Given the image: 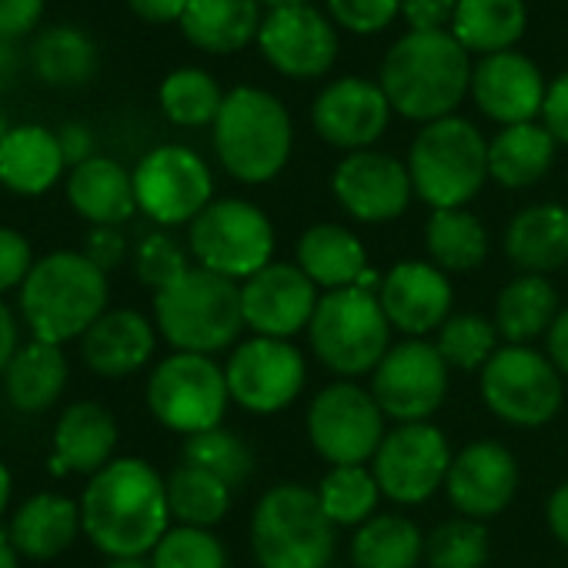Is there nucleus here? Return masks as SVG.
Returning a JSON list of instances; mask_svg holds the SVG:
<instances>
[{
    "label": "nucleus",
    "mask_w": 568,
    "mask_h": 568,
    "mask_svg": "<svg viewBox=\"0 0 568 568\" xmlns=\"http://www.w3.org/2000/svg\"><path fill=\"white\" fill-rule=\"evenodd\" d=\"M108 312V274L78 251H54L34 261L24 288L21 315L38 342L64 345Z\"/></svg>",
    "instance_id": "nucleus-3"
},
{
    "label": "nucleus",
    "mask_w": 568,
    "mask_h": 568,
    "mask_svg": "<svg viewBox=\"0 0 568 568\" xmlns=\"http://www.w3.org/2000/svg\"><path fill=\"white\" fill-rule=\"evenodd\" d=\"M541 118H545V128L551 131V138L568 144V71L551 81V88L545 94Z\"/></svg>",
    "instance_id": "nucleus-52"
},
{
    "label": "nucleus",
    "mask_w": 568,
    "mask_h": 568,
    "mask_svg": "<svg viewBox=\"0 0 568 568\" xmlns=\"http://www.w3.org/2000/svg\"><path fill=\"white\" fill-rule=\"evenodd\" d=\"M332 191L338 204L365 221V224H385L405 214L415 187L408 168L378 151H352L332 174Z\"/></svg>",
    "instance_id": "nucleus-19"
},
{
    "label": "nucleus",
    "mask_w": 568,
    "mask_h": 568,
    "mask_svg": "<svg viewBox=\"0 0 568 568\" xmlns=\"http://www.w3.org/2000/svg\"><path fill=\"white\" fill-rule=\"evenodd\" d=\"M154 325L131 308L104 312L81 338V355L101 378H128L141 372L154 355Z\"/></svg>",
    "instance_id": "nucleus-25"
},
{
    "label": "nucleus",
    "mask_w": 568,
    "mask_h": 568,
    "mask_svg": "<svg viewBox=\"0 0 568 568\" xmlns=\"http://www.w3.org/2000/svg\"><path fill=\"white\" fill-rule=\"evenodd\" d=\"M558 318V295L545 274H518L495 302V328L508 345H528Z\"/></svg>",
    "instance_id": "nucleus-34"
},
{
    "label": "nucleus",
    "mask_w": 568,
    "mask_h": 568,
    "mask_svg": "<svg viewBox=\"0 0 568 568\" xmlns=\"http://www.w3.org/2000/svg\"><path fill=\"white\" fill-rule=\"evenodd\" d=\"M14 355H18V322H14L11 308L0 302V375L8 372Z\"/></svg>",
    "instance_id": "nucleus-57"
},
{
    "label": "nucleus",
    "mask_w": 568,
    "mask_h": 568,
    "mask_svg": "<svg viewBox=\"0 0 568 568\" xmlns=\"http://www.w3.org/2000/svg\"><path fill=\"white\" fill-rule=\"evenodd\" d=\"M525 4L521 0H458L452 34L465 51L485 58L511 51L525 34Z\"/></svg>",
    "instance_id": "nucleus-35"
},
{
    "label": "nucleus",
    "mask_w": 568,
    "mask_h": 568,
    "mask_svg": "<svg viewBox=\"0 0 568 568\" xmlns=\"http://www.w3.org/2000/svg\"><path fill=\"white\" fill-rule=\"evenodd\" d=\"M134 267H138V277L148 284V288H154V292L171 288V284H174L181 274L191 271L184 247H181L171 234H164V231H154V234H148V237L138 244Z\"/></svg>",
    "instance_id": "nucleus-46"
},
{
    "label": "nucleus",
    "mask_w": 568,
    "mask_h": 568,
    "mask_svg": "<svg viewBox=\"0 0 568 568\" xmlns=\"http://www.w3.org/2000/svg\"><path fill=\"white\" fill-rule=\"evenodd\" d=\"M257 4H267V8H288V4H308V0H257Z\"/></svg>",
    "instance_id": "nucleus-62"
},
{
    "label": "nucleus",
    "mask_w": 568,
    "mask_h": 568,
    "mask_svg": "<svg viewBox=\"0 0 568 568\" xmlns=\"http://www.w3.org/2000/svg\"><path fill=\"white\" fill-rule=\"evenodd\" d=\"M292 118L284 104L261 88H234L224 94L214 121V151L224 171L244 184L277 178L292 158Z\"/></svg>",
    "instance_id": "nucleus-5"
},
{
    "label": "nucleus",
    "mask_w": 568,
    "mask_h": 568,
    "mask_svg": "<svg viewBox=\"0 0 568 568\" xmlns=\"http://www.w3.org/2000/svg\"><path fill=\"white\" fill-rule=\"evenodd\" d=\"M555 138L545 124H511L488 144V178L501 187H531L541 181L555 161Z\"/></svg>",
    "instance_id": "nucleus-33"
},
{
    "label": "nucleus",
    "mask_w": 568,
    "mask_h": 568,
    "mask_svg": "<svg viewBox=\"0 0 568 568\" xmlns=\"http://www.w3.org/2000/svg\"><path fill=\"white\" fill-rule=\"evenodd\" d=\"M545 81L541 71L515 51L481 58V64L471 68V98L478 111L505 128L511 124H531L545 108Z\"/></svg>",
    "instance_id": "nucleus-23"
},
{
    "label": "nucleus",
    "mask_w": 568,
    "mask_h": 568,
    "mask_svg": "<svg viewBox=\"0 0 568 568\" xmlns=\"http://www.w3.org/2000/svg\"><path fill=\"white\" fill-rule=\"evenodd\" d=\"M211 191L207 164L181 144L154 148L134 171L138 207L158 224L194 221L211 204Z\"/></svg>",
    "instance_id": "nucleus-16"
},
{
    "label": "nucleus",
    "mask_w": 568,
    "mask_h": 568,
    "mask_svg": "<svg viewBox=\"0 0 568 568\" xmlns=\"http://www.w3.org/2000/svg\"><path fill=\"white\" fill-rule=\"evenodd\" d=\"M18 74V51L11 44V38L0 34V88H8Z\"/></svg>",
    "instance_id": "nucleus-58"
},
{
    "label": "nucleus",
    "mask_w": 568,
    "mask_h": 568,
    "mask_svg": "<svg viewBox=\"0 0 568 568\" xmlns=\"http://www.w3.org/2000/svg\"><path fill=\"white\" fill-rule=\"evenodd\" d=\"M128 4L148 24H171V21L181 24L187 11V0H128Z\"/></svg>",
    "instance_id": "nucleus-53"
},
{
    "label": "nucleus",
    "mask_w": 568,
    "mask_h": 568,
    "mask_svg": "<svg viewBox=\"0 0 568 568\" xmlns=\"http://www.w3.org/2000/svg\"><path fill=\"white\" fill-rule=\"evenodd\" d=\"M505 254L528 274H545L568 264V207L531 204L505 227Z\"/></svg>",
    "instance_id": "nucleus-28"
},
{
    "label": "nucleus",
    "mask_w": 568,
    "mask_h": 568,
    "mask_svg": "<svg viewBox=\"0 0 568 568\" xmlns=\"http://www.w3.org/2000/svg\"><path fill=\"white\" fill-rule=\"evenodd\" d=\"M458 0H402V14L412 31H445L452 24Z\"/></svg>",
    "instance_id": "nucleus-49"
},
{
    "label": "nucleus",
    "mask_w": 568,
    "mask_h": 568,
    "mask_svg": "<svg viewBox=\"0 0 568 568\" xmlns=\"http://www.w3.org/2000/svg\"><path fill=\"white\" fill-rule=\"evenodd\" d=\"M425 561L432 568H481L488 561V531L475 518L442 521L425 538Z\"/></svg>",
    "instance_id": "nucleus-44"
},
{
    "label": "nucleus",
    "mask_w": 568,
    "mask_h": 568,
    "mask_svg": "<svg viewBox=\"0 0 568 568\" xmlns=\"http://www.w3.org/2000/svg\"><path fill=\"white\" fill-rule=\"evenodd\" d=\"M104 568H154V565L144 561V558H111Z\"/></svg>",
    "instance_id": "nucleus-61"
},
{
    "label": "nucleus",
    "mask_w": 568,
    "mask_h": 568,
    "mask_svg": "<svg viewBox=\"0 0 568 568\" xmlns=\"http://www.w3.org/2000/svg\"><path fill=\"white\" fill-rule=\"evenodd\" d=\"M231 392L224 368L211 355L174 352L168 355L148 382V408L151 415L171 428L187 435L217 428L227 412Z\"/></svg>",
    "instance_id": "nucleus-9"
},
{
    "label": "nucleus",
    "mask_w": 568,
    "mask_h": 568,
    "mask_svg": "<svg viewBox=\"0 0 568 568\" xmlns=\"http://www.w3.org/2000/svg\"><path fill=\"white\" fill-rule=\"evenodd\" d=\"M68 201L94 227H118L138 211L134 174L111 158H91L71 171Z\"/></svg>",
    "instance_id": "nucleus-27"
},
{
    "label": "nucleus",
    "mask_w": 568,
    "mask_h": 568,
    "mask_svg": "<svg viewBox=\"0 0 568 568\" xmlns=\"http://www.w3.org/2000/svg\"><path fill=\"white\" fill-rule=\"evenodd\" d=\"M545 515H548L551 535L568 548V481L558 485V488L551 491V498H548V505H545Z\"/></svg>",
    "instance_id": "nucleus-55"
},
{
    "label": "nucleus",
    "mask_w": 568,
    "mask_h": 568,
    "mask_svg": "<svg viewBox=\"0 0 568 568\" xmlns=\"http://www.w3.org/2000/svg\"><path fill=\"white\" fill-rule=\"evenodd\" d=\"M31 267H34L31 241L14 227H0V295L11 288H24Z\"/></svg>",
    "instance_id": "nucleus-48"
},
{
    "label": "nucleus",
    "mask_w": 568,
    "mask_h": 568,
    "mask_svg": "<svg viewBox=\"0 0 568 568\" xmlns=\"http://www.w3.org/2000/svg\"><path fill=\"white\" fill-rule=\"evenodd\" d=\"M328 14L352 34H378L402 14V0H328Z\"/></svg>",
    "instance_id": "nucleus-47"
},
{
    "label": "nucleus",
    "mask_w": 568,
    "mask_h": 568,
    "mask_svg": "<svg viewBox=\"0 0 568 568\" xmlns=\"http://www.w3.org/2000/svg\"><path fill=\"white\" fill-rule=\"evenodd\" d=\"M548 358L568 378V308L558 312L555 325L548 328Z\"/></svg>",
    "instance_id": "nucleus-56"
},
{
    "label": "nucleus",
    "mask_w": 568,
    "mask_h": 568,
    "mask_svg": "<svg viewBox=\"0 0 568 568\" xmlns=\"http://www.w3.org/2000/svg\"><path fill=\"white\" fill-rule=\"evenodd\" d=\"M124 251H128V241H124V234L118 231V227H94L91 234H88V261L94 264V267H101L104 274L108 271H114L121 261H124Z\"/></svg>",
    "instance_id": "nucleus-50"
},
{
    "label": "nucleus",
    "mask_w": 568,
    "mask_h": 568,
    "mask_svg": "<svg viewBox=\"0 0 568 568\" xmlns=\"http://www.w3.org/2000/svg\"><path fill=\"white\" fill-rule=\"evenodd\" d=\"M257 48L264 61L284 78H322L338 58L335 28L312 4L271 8L257 31Z\"/></svg>",
    "instance_id": "nucleus-18"
},
{
    "label": "nucleus",
    "mask_w": 568,
    "mask_h": 568,
    "mask_svg": "<svg viewBox=\"0 0 568 568\" xmlns=\"http://www.w3.org/2000/svg\"><path fill=\"white\" fill-rule=\"evenodd\" d=\"M164 485H168L171 518H178L181 525H191V528L217 525L227 515L231 498H234V491L221 478H214L211 471L194 468V465H178L164 478Z\"/></svg>",
    "instance_id": "nucleus-38"
},
{
    "label": "nucleus",
    "mask_w": 568,
    "mask_h": 568,
    "mask_svg": "<svg viewBox=\"0 0 568 568\" xmlns=\"http://www.w3.org/2000/svg\"><path fill=\"white\" fill-rule=\"evenodd\" d=\"M422 558L425 535L405 515H375L352 538L355 568H418Z\"/></svg>",
    "instance_id": "nucleus-36"
},
{
    "label": "nucleus",
    "mask_w": 568,
    "mask_h": 568,
    "mask_svg": "<svg viewBox=\"0 0 568 568\" xmlns=\"http://www.w3.org/2000/svg\"><path fill=\"white\" fill-rule=\"evenodd\" d=\"M385 412L375 395L355 382H335L315 395L308 408L312 448L328 465H365L385 442Z\"/></svg>",
    "instance_id": "nucleus-12"
},
{
    "label": "nucleus",
    "mask_w": 568,
    "mask_h": 568,
    "mask_svg": "<svg viewBox=\"0 0 568 568\" xmlns=\"http://www.w3.org/2000/svg\"><path fill=\"white\" fill-rule=\"evenodd\" d=\"M448 372L452 368L435 345L412 338L388 348V355L372 372L368 392L388 418H395L398 425H415L428 422L445 405Z\"/></svg>",
    "instance_id": "nucleus-13"
},
{
    "label": "nucleus",
    "mask_w": 568,
    "mask_h": 568,
    "mask_svg": "<svg viewBox=\"0 0 568 568\" xmlns=\"http://www.w3.org/2000/svg\"><path fill=\"white\" fill-rule=\"evenodd\" d=\"M257 0H187L184 38L207 54H234L261 31Z\"/></svg>",
    "instance_id": "nucleus-31"
},
{
    "label": "nucleus",
    "mask_w": 568,
    "mask_h": 568,
    "mask_svg": "<svg viewBox=\"0 0 568 568\" xmlns=\"http://www.w3.org/2000/svg\"><path fill=\"white\" fill-rule=\"evenodd\" d=\"M388 118L392 104L382 84L362 78H342L328 84L312 108V124L318 138L342 151H368L385 134Z\"/></svg>",
    "instance_id": "nucleus-20"
},
{
    "label": "nucleus",
    "mask_w": 568,
    "mask_h": 568,
    "mask_svg": "<svg viewBox=\"0 0 568 568\" xmlns=\"http://www.w3.org/2000/svg\"><path fill=\"white\" fill-rule=\"evenodd\" d=\"M438 355L448 368L458 372H481L491 355L498 352V328L481 315H452L435 338Z\"/></svg>",
    "instance_id": "nucleus-43"
},
{
    "label": "nucleus",
    "mask_w": 568,
    "mask_h": 568,
    "mask_svg": "<svg viewBox=\"0 0 568 568\" xmlns=\"http://www.w3.org/2000/svg\"><path fill=\"white\" fill-rule=\"evenodd\" d=\"M11 488H14V481H11V468L0 462V515L8 511V505H11Z\"/></svg>",
    "instance_id": "nucleus-60"
},
{
    "label": "nucleus",
    "mask_w": 568,
    "mask_h": 568,
    "mask_svg": "<svg viewBox=\"0 0 568 568\" xmlns=\"http://www.w3.org/2000/svg\"><path fill=\"white\" fill-rule=\"evenodd\" d=\"M58 141H61V151H64V161L68 164H84V161H91L94 154V138H91V131L84 128V124H64L61 131H58Z\"/></svg>",
    "instance_id": "nucleus-54"
},
{
    "label": "nucleus",
    "mask_w": 568,
    "mask_h": 568,
    "mask_svg": "<svg viewBox=\"0 0 568 568\" xmlns=\"http://www.w3.org/2000/svg\"><path fill=\"white\" fill-rule=\"evenodd\" d=\"M11 134V128H8V121H4V114H0V144H4V138Z\"/></svg>",
    "instance_id": "nucleus-63"
},
{
    "label": "nucleus",
    "mask_w": 568,
    "mask_h": 568,
    "mask_svg": "<svg viewBox=\"0 0 568 568\" xmlns=\"http://www.w3.org/2000/svg\"><path fill=\"white\" fill-rule=\"evenodd\" d=\"M382 91L408 121H442L471 91L468 51L452 31H412L382 64Z\"/></svg>",
    "instance_id": "nucleus-2"
},
{
    "label": "nucleus",
    "mask_w": 568,
    "mask_h": 568,
    "mask_svg": "<svg viewBox=\"0 0 568 568\" xmlns=\"http://www.w3.org/2000/svg\"><path fill=\"white\" fill-rule=\"evenodd\" d=\"M452 458L455 455L445 432L428 422H415L385 435L378 455L372 458V471L385 498L398 505H422L445 488Z\"/></svg>",
    "instance_id": "nucleus-14"
},
{
    "label": "nucleus",
    "mask_w": 568,
    "mask_h": 568,
    "mask_svg": "<svg viewBox=\"0 0 568 568\" xmlns=\"http://www.w3.org/2000/svg\"><path fill=\"white\" fill-rule=\"evenodd\" d=\"M318 501L325 515L338 525H365L375 518L382 488L372 468L365 465H332V471L318 481Z\"/></svg>",
    "instance_id": "nucleus-40"
},
{
    "label": "nucleus",
    "mask_w": 568,
    "mask_h": 568,
    "mask_svg": "<svg viewBox=\"0 0 568 568\" xmlns=\"http://www.w3.org/2000/svg\"><path fill=\"white\" fill-rule=\"evenodd\" d=\"M118 422L98 402H74L61 412L54 428V475H98L114 462Z\"/></svg>",
    "instance_id": "nucleus-24"
},
{
    "label": "nucleus",
    "mask_w": 568,
    "mask_h": 568,
    "mask_svg": "<svg viewBox=\"0 0 568 568\" xmlns=\"http://www.w3.org/2000/svg\"><path fill=\"white\" fill-rule=\"evenodd\" d=\"M481 398L501 422L538 428L561 408V372L528 345H505L481 368Z\"/></svg>",
    "instance_id": "nucleus-11"
},
{
    "label": "nucleus",
    "mask_w": 568,
    "mask_h": 568,
    "mask_svg": "<svg viewBox=\"0 0 568 568\" xmlns=\"http://www.w3.org/2000/svg\"><path fill=\"white\" fill-rule=\"evenodd\" d=\"M34 68L54 88H78L98 74V51L78 28H51L34 44Z\"/></svg>",
    "instance_id": "nucleus-39"
},
{
    "label": "nucleus",
    "mask_w": 568,
    "mask_h": 568,
    "mask_svg": "<svg viewBox=\"0 0 568 568\" xmlns=\"http://www.w3.org/2000/svg\"><path fill=\"white\" fill-rule=\"evenodd\" d=\"M64 151L58 134L38 124L14 128L0 144V184L18 194H44L64 171Z\"/></svg>",
    "instance_id": "nucleus-29"
},
{
    "label": "nucleus",
    "mask_w": 568,
    "mask_h": 568,
    "mask_svg": "<svg viewBox=\"0 0 568 568\" xmlns=\"http://www.w3.org/2000/svg\"><path fill=\"white\" fill-rule=\"evenodd\" d=\"M0 568H21L18 565V548L11 545L8 531H0Z\"/></svg>",
    "instance_id": "nucleus-59"
},
{
    "label": "nucleus",
    "mask_w": 568,
    "mask_h": 568,
    "mask_svg": "<svg viewBox=\"0 0 568 568\" xmlns=\"http://www.w3.org/2000/svg\"><path fill=\"white\" fill-rule=\"evenodd\" d=\"M64 388H68V358L61 345H48L38 338L18 348V355L4 372L8 402L24 415L48 412L51 405H58Z\"/></svg>",
    "instance_id": "nucleus-32"
},
{
    "label": "nucleus",
    "mask_w": 568,
    "mask_h": 568,
    "mask_svg": "<svg viewBox=\"0 0 568 568\" xmlns=\"http://www.w3.org/2000/svg\"><path fill=\"white\" fill-rule=\"evenodd\" d=\"M298 267L325 292L355 288L368 271L365 244L342 224H315L298 241Z\"/></svg>",
    "instance_id": "nucleus-30"
},
{
    "label": "nucleus",
    "mask_w": 568,
    "mask_h": 568,
    "mask_svg": "<svg viewBox=\"0 0 568 568\" xmlns=\"http://www.w3.org/2000/svg\"><path fill=\"white\" fill-rule=\"evenodd\" d=\"M154 568H224L227 555L224 545L207 528L178 525L168 528V535L151 551Z\"/></svg>",
    "instance_id": "nucleus-45"
},
{
    "label": "nucleus",
    "mask_w": 568,
    "mask_h": 568,
    "mask_svg": "<svg viewBox=\"0 0 568 568\" xmlns=\"http://www.w3.org/2000/svg\"><path fill=\"white\" fill-rule=\"evenodd\" d=\"M518 488V465L511 452L498 442H471L465 445L448 468L445 491L452 505L475 521L495 518L508 508Z\"/></svg>",
    "instance_id": "nucleus-22"
},
{
    "label": "nucleus",
    "mask_w": 568,
    "mask_h": 568,
    "mask_svg": "<svg viewBox=\"0 0 568 568\" xmlns=\"http://www.w3.org/2000/svg\"><path fill=\"white\" fill-rule=\"evenodd\" d=\"M274 227L261 207L241 197L211 201L191 221V254L197 267L224 274L231 281H247L264 264H271Z\"/></svg>",
    "instance_id": "nucleus-10"
},
{
    "label": "nucleus",
    "mask_w": 568,
    "mask_h": 568,
    "mask_svg": "<svg viewBox=\"0 0 568 568\" xmlns=\"http://www.w3.org/2000/svg\"><path fill=\"white\" fill-rule=\"evenodd\" d=\"M415 194L435 211L465 207L488 178V144L465 118H442L422 128L408 154Z\"/></svg>",
    "instance_id": "nucleus-7"
},
{
    "label": "nucleus",
    "mask_w": 568,
    "mask_h": 568,
    "mask_svg": "<svg viewBox=\"0 0 568 568\" xmlns=\"http://www.w3.org/2000/svg\"><path fill=\"white\" fill-rule=\"evenodd\" d=\"M388 335L392 325L378 295L362 288L328 292L308 325V342L318 362L345 378L372 375L388 355Z\"/></svg>",
    "instance_id": "nucleus-8"
},
{
    "label": "nucleus",
    "mask_w": 568,
    "mask_h": 568,
    "mask_svg": "<svg viewBox=\"0 0 568 568\" xmlns=\"http://www.w3.org/2000/svg\"><path fill=\"white\" fill-rule=\"evenodd\" d=\"M328 568H338V565H328Z\"/></svg>",
    "instance_id": "nucleus-64"
},
{
    "label": "nucleus",
    "mask_w": 568,
    "mask_h": 568,
    "mask_svg": "<svg viewBox=\"0 0 568 568\" xmlns=\"http://www.w3.org/2000/svg\"><path fill=\"white\" fill-rule=\"evenodd\" d=\"M154 325L191 355H214L237 345L244 325L241 284L207 267H191L171 288L154 295Z\"/></svg>",
    "instance_id": "nucleus-4"
},
{
    "label": "nucleus",
    "mask_w": 568,
    "mask_h": 568,
    "mask_svg": "<svg viewBox=\"0 0 568 568\" xmlns=\"http://www.w3.org/2000/svg\"><path fill=\"white\" fill-rule=\"evenodd\" d=\"M44 11V0H0V34L4 38H21L28 34Z\"/></svg>",
    "instance_id": "nucleus-51"
},
{
    "label": "nucleus",
    "mask_w": 568,
    "mask_h": 568,
    "mask_svg": "<svg viewBox=\"0 0 568 568\" xmlns=\"http://www.w3.org/2000/svg\"><path fill=\"white\" fill-rule=\"evenodd\" d=\"M251 548L261 568H328L335 521L325 515L315 488L281 481L254 505Z\"/></svg>",
    "instance_id": "nucleus-6"
},
{
    "label": "nucleus",
    "mask_w": 568,
    "mask_h": 568,
    "mask_svg": "<svg viewBox=\"0 0 568 568\" xmlns=\"http://www.w3.org/2000/svg\"><path fill=\"white\" fill-rule=\"evenodd\" d=\"M425 247L435 267L468 274L488 257V234L481 221L468 214L465 207L432 211L425 224Z\"/></svg>",
    "instance_id": "nucleus-37"
},
{
    "label": "nucleus",
    "mask_w": 568,
    "mask_h": 568,
    "mask_svg": "<svg viewBox=\"0 0 568 568\" xmlns=\"http://www.w3.org/2000/svg\"><path fill=\"white\" fill-rule=\"evenodd\" d=\"M231 402L254 415H274L288 408L305 388V358L295 345L261 338L234 345L224 365Z\"/></svg>",
    "instance_id": "nucleus-15"
},
{
    "label": "nucleus",
    "mask_w": 568,
    "mask_h": 568,
    "mask_svg": "<svg viewBox=\"0 0 568 568\" xmlns=\"http://www.w3.org/2000/svg\"><path fill=\"white\" fill-rule=\"evenodd\" d=\"M81 528H84L81 505L74 498L41 491L14 511L8 535H11V545L18 548V555L48 561V558L64 555L74 545Z\"/></svg>",
    "instance_id": "nucleus-26"
},
{
    "label": "nucleus",
    "mask_w": 568,
    "mask_h": 568,
    "mask_svg": "<svg viewBox=\"0 0 568 568\" xmlns=\"http://www.w3.org/2000/svg\"><path fill=\"white\" fill-rule=\"evenodd\" d=\"M221 104H224V94L207 71L181 68L174 74H168L161 84V108L181 128L214 124L221 114Z\"/></svg>",
    "instance_id": "nucleus-41"
},
{
    "label": "nucleus",
    "mask_w": 568,
    "mask_h": 568,
    "mask_svg": "<svg viewBox=\"0 0 568 568\" xmlns=\"http://www.w3.org/2000/svg\"><path fill=\"white\" fill-rule=\"evenodd\" d=\"M318 302V284L298 264L284 261L264 264L241 284L244 325L261 338L288 342L292 335L305 332L315 318Z\"/></svg>",
    "instance_id": "nucleus-17"
},
{
    "label": "nucleus",
    "mask_w": 568,
    "mask_h": 568,
    "mask_svg": "<svg viewBox=\"0 0 568 568\" xmlns=\"http://www.w3.org/2000/svg\"><path fill=\"white\" fill-rule=\"evenodd\" d=\"M392 328L422 338L452 318V281L432 261H398L378 288Z\"/></svg>",
    "instance_id": "nucleus-21"
},
{
    "label": "nucleus",
    "mask_w": 568,
    "mask_h": 568,
    "mask_svg": "<svg viewBox=\"0 0 568 568\" xmlns=\"http://www.w3.org/2000/svg\"><path fill=\"white\" fill-rule=\"evenodd\" d=\"M164 478L141 458H114L91 475L81 498L84 535L111 558H144L168 535Z\"/></svg>",
    "instance_id": "nucleus-1"
},
{
    "label": "nucleus",
    "mask_w": 568,
    "mask_h": 568,
    "mask_svg": "<svg viewBox=\"0 0 568 568\" xmlns=\"http://www.w3.org/2000/svg\"><path fill=\"white\" fill-rule=\"evenodd\" d=\"M184 465H194V468L211 471L231 491H237L254 475V455H251V448L237 435L224 432L221 425L184 438Z\"/></svg>",
    "instance_id": "nucleus-42"
}]
</instances>
